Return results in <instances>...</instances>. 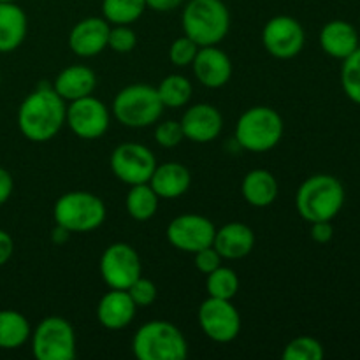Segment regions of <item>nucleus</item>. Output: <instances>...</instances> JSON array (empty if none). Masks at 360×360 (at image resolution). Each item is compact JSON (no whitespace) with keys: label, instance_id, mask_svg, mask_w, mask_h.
I'll return each mask as SVG.
<instances>
[{"label":"nucleus","instance_id":"1","mask_svg":"<svg viewBox=\"0 0 360 360\" xmlns=\"http://www.w3.org/2000/svg\"><path fill=\"white\" fill-rule=\"evenodd\" d=\"M67 102L53 86H39L25 97L18 109V127L25 139L48 143L65 125Z\"/></svg>","mask_w":360,"mask_h":360},{"label":"nucleus","instance_id":"2","mask_svg":"<svg viewBox=\"0 0 360 360\" xmlns=\"http://www.w3.org/2000/svg\"><path fill=\"white\" fill-rule=\"evenodd\" d=\"M345 204V188L330 174H315L306 179L295 193V207L308 224L330 221Z\"/></svg>","mask_w":360,"mask_h":360},{"label":"nucleus","instance_id":"3","mask_svg":"<svg viewBox=\"0 0 360 360\" xmlns=\"http://www.w3.org/2000/svg\"><path fill=\"white\" fill-rule=\"evenodd\" d=\"M183 32L199 48L218 46L229 34L231 13L221 0H190L183 9Z\"/></svg>","mask_w":360,"mask_h":360},{"label":"nucleus","instance_id":"4","mask_svg":"<svg viewBox=\"0 0 360 360\" xmlns=\"http://www.w3.org/2000/svg\"><path fill=\"white\" fill-rule=\"evenodd\" d=\"M132 352L139 360H185L188 343L174 323L153 320L137 329Z\"/></svg>","mask_w":360,"mask_h":360},{"label":"nucleus","instance_id":"5","mask_svg":"<svg viewBox=\"0 0 360 360\" xmlns=\"http://www.w3.org/2000/svg\"><path fill=\"white\" fill-rule=\"evenodd\" d=\"M105 204L101 197L84 190L63 193L53 206V220L70 234L97 231L105 220Z\"/></svg>","mask_w":360,"mask_h":360},{"label":"nucleus","instance_id":"6","mask_svg":"<svg viewBox=\"0 0 360 360\" xmlns=\"http://www.w3.org/2000/svg\"><path fill=\"white\" fill-rule=\"evenodd\" d=\"M283 118L267 105H255L243 112L236 125V141L252 153H266L276 148L283 137Z\"/></svg>","mask_w":360,"mask_h":360},{"label":"nucleus","instance_id":"7","mask_svg":"<svg viewBox=\"0 0 360 360\" xmlns=\"http://www.w3.org/2000/svg\"><path fill=\"white\" fill-rule=\"evenodd\" d=\"M164 109L157 88L150 84H129L112 101V116L129 129L153 125L160 120Z\"/></svg>","mask_w":360,"mask_h":360},{"label":"nucleus","instance_id":"8","mask_svg":"<svg viewBox=\"0 0 360 360\" xmlns=\"http://www.w3.org/2000/svg\"><path fill=\"white\" fill-rule=\"evenodd\" d=\"M32 354L37 360H72L76 357V333L62 316H46L32 330Z\"/></svg>","mask_w":360,"mask_h":360},{"label":"nucleus","instance_id":"9","mask_svg":"<svg viewBox=\"0 0 360 360\" xmlns=\"http://www.w3.org/2000/svg\"><path fill=\"white\" fill-rule=\"evenodd\" d=\"M109 167L112 174L125 185H141L150 181L157 167V158L153 151L144 144L123 143L112 150Z\"/></svg>","mask_w":360,"mask_h":360},{"label":"nucleus","instance_id":"10","mask_svg":"<svg viewBox=\"0 0 360 360\" xmlns=\"http://www.w3.org/2000/svg\"><path fill=\"white\" fill-rule=\"evenodd\" d=\"M101 276L109 288L127 290L137 278L143 276L141 257L127 243H112L101 257Z\"/></svg>","mask_w":360,"mask_h":360},{"label":"nucleus","instance_id":"11","mask_svg":"<svg viewBox=\"0 0 360 360\" xmlns=\"http://www.w3.org/2000/svg\"><path fill=\"white\" fill-rule=\"evenodd\" d=\"M199 326L214 343H231L241 333V315L227 299L207 297L199 308Z\"/></svg>","mask_w":360,"mask_h":360},{"label":"nucleus","instance_id":"12","mask_svg":"<svg viewBox=\"0 0 360 360\" xmlns=\"http://www.w3.org/2000/svg\"><path fill=\"white\" fill-rule=\"evenodd\" d=\"M65 123L70 132L84 141L101 139L109 129V109L94 95L69 102Z\"/></svg>","mask_w":360,"mask_h":360},{"label":"nucleus","instance_id":"13","mask_svg":"<svg viewBox=\"0 0 360 360\" xmlns=\"http://www.w3.org/2000/svg\"><path fill=\"white\" fill-rule=\"evenodd\" d=\"M306 34L302 25L295 18L280 14L264 25L262 44L271 56L278 60L295 58L302 51Z\"/></svg>","mask_w":360,"mask_h":360},{"label":"nucleus","instance_id":"14","mask_svg":"<svg viewBox=\"0 0 360 360\" xmlns=\"http://www.w3.org/2000/svg\"><path fill=\"white\" fill-rule=\"evenodd\" d=\"M214 232H217V227L210 218L202 214L186 213L172 218L171 224L167 225L165 236L176 250L193 255L199 250L213 245Z\"/></svg>","mask_w":360,"mask_h":360},{"label":"nucleus","instance_id":"15","mask_svg":"<svg viewBox=\"0 0 360 360\" xmlns=\"http://www.w3.org/2000/svg\"><path fill=\"white\" fill-rule=\"evenodd\" d=\"M179 123L185 139L197 144H206L218 139L224 129V116L214 105L195 104L186 109Z\"/></svg>","mask_w":360,"mask_h":360},{"label":"nucleus","instance_id":"16","mask_svg":"<svg viewBox=\"0 0 360 360\" xmlns=\"http://www.w3.org/2000/svg\"><path fill=\"white\" fill-rule=\"evenodd\" d=\"M111 23L104 18H84L77 21L69 34V48L81 58L97 56L108 48Z\"/></svg>","mask_w":360,"mask_h":360},{"label":"nucleus","instance_id":"17","mask_svg":"<svg viewBox=\"0 0 360 360\" xmlns=\"http://www.w3.org/2000/svg\"><path fill=\"white\" fill-rule=\"evenodd\" d=\"M197 81L206 88H221L231 81L232 62L218 46H202L192 62Z\"/></svg>","mask_w":360,"mask_h":360},{"label":"nucleus","instance_id":"18","mask_svg":"<svg viewBox=\"0 0 360 360\" xmlns=\"http://www.w3.org/2000/svg\"><path fill=\"white\" fill-rule=\"evenodd\" d=\"M137 306L127 290L111 288L108 294L101 297L97 304V319L102 327L109 330H120L129 327L134 322Z\"/></svg>","mask_w":360,"mask_h":360},{"label":"nucleus","instance_id":"19","mask_svg":"<svg viewBox=\"0 0 360 360\" xmlns=\"http://www.w3.org/2000/svg\"><path fill=\"white\" fill-rule=\"evenodd\" d=\"M213 246L220 253L221 259H245L255 246V234L248 225L241 224V221H231V224H225L217 229Z\"/></svg>","mask_w":360,"mask_h":360},{"label":"nucleus","instance_id":"20","mask_svg":"<svg viewBox=\"0 0 360 360\" xmlns=\"http://www.w3.org/2000/svg\"><path fill=\"white\" fill-rule=\"evenodd\" d=\"M148 183L160 199L171 200L178 199L188 192L192 176H190L188 167H185L179 162H165L160 165L157 164Z\"/></svg>","mask_w":360,"mask_h":360},{"label":"nucleus","instance_id":"21","mask_svg":"<svg viewBox=\"0 0 360 360\" xmlns=\"http://www.w3.org/2000/svg\"><path fill=\"white\" fill-rule=\"evenodd\" d=\"M320 46L333 58L345 60L359 48V34L348 21L333 20L320 30Z\"/></svg>","mask_w":360,"mask_h":360},{"label":"nucleus","instance_id":"22","mask_svg":"<svg viewBox=\"0 0 360 360\" xmlns=\"http://www.w3.org/2000/svg\"><path fill=\"white\" fill-rule=\"evenodd\" d=\"M95 86H97V76L90 67L84 65L67 67L56 76L55 83H53V90L65 102H72L91 95Z\"/></svg>","mask_w":360,"mask_h":360},{"label":"nucleus","instance_id":"23","mask_svg":"<svg viewBox=\"0 0 360 360\" xmlns=\"http://www.w3.org/2000/svg\"><path fill=\"white\" fill-rule=\"evenodd\" d=\"M28 20L16 2H0V53H11L27 37Z\"/></svg>","mask_w":360,"mask_h":360},{"label":"nucleus","instance_id":"24","mask_svg":"<svg viewBox=\"0 0 360 360\" xmlns=\"http://www.w3.org/2000/svg\"><path fill=\"white\" fill-rule=\"evenodd\" d=\"M278 179L266 169H253L243 178L241 193L246 202L253 207H267L278 199Z\"/></svg>","mask_w":360,"mask_h":360},{"label":"nucleus","instance_id":"25","mask_svg":"<svg viewBox=\"0 0 360 360\" xmlns=\"http://www.w3.org/2000/svg\"><path fill=\"white\" fill-rule=\"evenodd\" d=\"M32 327L27 316L14 309L0 311V348L2 350H16L30 340Z\"/></svg>","mask_w":360,"mask_h":360},{"label":"nucleus","instance_id":"26","mask_svg":"<svg viewBox=\"0 0 360 360\" xmlns=\"http://www.w3.org/2000/svg\"><path fill=\"white\" fill-rule=\"evenodd\" d=\"M158 200H160V197L155 193V190L151 188L150 183L132 185L125 199L127 213H129L130 218H134L136 221H148L155 217V213H157Z\"/></svg>","mask_w":360,"mask_h":360},{"label":"nucleus","instance_id":"27","mask_svg":"<svg viewBox=\"0 0 360 360\" xmlns=\"http://www.w3.org/2000/svg\"><path fill=\"white\" fill-rule=\"evenodd\" d=\"M192 83L181 74H169L157 86L158 97H160L164 108L178 109L183 108L192 98Z\"/></svg>","mask_w":360,"mask_h":360},{"label":"nucleus","instance_id":"28","mask_svg":"<svg viewBox=\"0 0 360 360\" xmlns=\"http://www.w3.org/2000/svg\"><path fill=\"white\" fill-rule=\"evenodd\" d=\"M146 11V0H102V16L111 25H130Z\"/></svg>","mask_w":360,"mask_h":360},{"label":"nucleus","instance_id":"29","mask_svg":"<svg viewBox=\"0 0 360 360\" xmlns=\"http://www.w3.org/2000/svg\"><path fill=\"white\" fill-rule=\"evenodd\" d=\"M239 290V278L234 269L220 266L206 274V292L210 297L232 301Z\"/></svg>","mask_w":360,"mask_h":360},{"label":"nucleus","instance_id":"30","mask_svg":"<svg viewBox=\"0 0 360 360\" xmlns=\"http://www.w3.org/2000/svg\"><path fill=\"white\" fill-rule=\"evenodd\" d=\"M341 86L347 97L360 105V46L348 58L343 60Z\"/></svg>","mask_w":360,"mask_h":360},{"label":"nucleus","instance_id":"31","mask_svg":"<svg viewBox=\"0 0 360 360\" xmlns=\"http://www.w3.org/2000/svg\"><path fill=\"white\" fill-rule=\"evenodd\" d=\"M281 357L283 360H322L323 347L315 338L299 336L285 347Z\"/></svg>","mask_w":360,"mask_h":360},{"label":"nucleus","instance_id":"32","mask_svg":"<svg viewBox=\"0 0 360 360\" xmlns=\"http://www.w3.org/2000/svg\"><path fill=\"white\" fill-rule=\"evenodd\" d=\"M137 46V34L129 27V25H112L109 30L108 48L115 53L125 55V53L134 51Z\"/></svg>","mask_w":360,"mask_h":360},{"label":"nucleus","instance_id":"33","mask_svg":"<svg viewBox=\"0 0 360 360\" xmlns=\"http://www.w3.org/2000/svg\"><path fill=\"white\" fill-rule=\"evenodd\" d=\"M197 51H199V46L190 37L183 35V37L176 39L171 44V48H169V60L176 67H188L192 65Z\"/></svg>","mask_w":360,"mask_h":360},{"label":"nucleus","instance_id":"34","mask_svg":"<svg viewBox=\"0 0 360 360\" xmlns=\"http://www.w3.org/2000/svg\"><path fill=\"white\" fill-rule=\"evenodd\" d=\"M183 139H185V134L178 120H165L158 123L155 129V141L162 148H176Z\"/></svg>","mask_w":360,"mask_h":360},{"label":"nucleus","instance_id":"35","mask_svg":"<svg viewBox=\"0 0 360 360\" xmlns=\"http://www.w3.org/2000/svg\"><path fill=\"white\" fill-rule=\"evenodd\" d=\"M127 292H129V295L132 297L134 304H136L137 308H148V306L153 304L155 299H157V287H155V283L143 276L137 278V280L127 288Z\"/></svg>","mask_w":360,"mask_h":360},{"label":"nucleus","instance_id":"36","mask_svg":"<svg viewBox=\"0 0 360 360\" xmlns=\"http://www.w3.org/2000/svg\"><path fill=\"white\" fill-rule=\"evenodd\" d=\"M221 255L217 252L213 245L206 246V248L199 250V252L193 253V264H195L197 271L202 274H210L211 271H214L217 267L221 266Z\"/></svg>","mask_w":360,"mask_h":360},{"label":"nucleus","instance_id":"37","mask_svg":"<svg viewBox=\"0 0 360 360\" xmlns=\"http://www.w3.org/2000/svg\"><path fill=\"white\" fill-rule=\"evenodd\" d=\"M334 229L330 221H315L311 224V239L313 241L320 243V245H326L333 239Z\"/></svg>","mask_w":360,"mask_h":360},{"label":"nucleus","instance_id":"38","mask_svg":"<svg viewBox=\"0 0 360 360\" xmlns=\"http://www.w3.org/2000/svg\"><path fill=\"white\" fill-rule=\"evenodd\" d=\"M14 190V179L7 169L0 167V206L11 199Z\"/></svg>","mask_w":360,"mask_h":360},{"label":"nucleus","instance_id":"39","mask_svg":"<svg viewBox=\"0 0 360 360\" xmlns=\"http://www.w3.org/2000/svg\"><path fill=\"white\" fill-rule=\"evenodd\" d=\"M14 253V241L6 231L0 229V267L6 266Z\"/></svg>","mask_w":360,"mask_h":360},{"label":"nucleus","instance_id":"40","mask_svg":"<svg viewBox=\"0 0 360 360\" xmlns=\"http://www.w3.org/2000/svg\"><path fill=\"white\" fill-rule=\"evenodd\" d=\"M183 0H146V9L155 13H171L181 6Z\"/></svg>","mask_w":360,"mask_h":360},{"label":"nucleus","instance_id":"41","mask_svg":"<svg viewBox=\"0 0 360 360\" xmlns=\"http://www.w3.org/2000/svg\"><path fill=\"white\" fill-rule=\"evenodd\" d=\"M69 231H65L63 227H60V225H56L55 227V232H51V239L53 243H56V245H62V243H65L67 239H69Z\"/></svg>","mask_w":360,"mask_h":360},{"label":"nucleus","instance_id":"42","mask_svg":"<svg viewBox=\"0 0 360 360\" xmlns=\"http://www.w3.org/2000/svg\"><path fill=\"white\" fill-rule=\"evenodd\" d=\"M0 2H16V0H0Z\"/></svg>","mask_w":360,"mask_h":360}]
</instances>
